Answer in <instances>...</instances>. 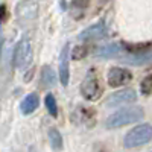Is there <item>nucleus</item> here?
<instances>
[{
    "label": "nucleus",
    "mask_w": 152,
    "mask_h": 152,
    "mask_svg": "<svg viewBox=\"0 0 152 152\" xmlns=\"http://www.w3.org/2000/svg\"><path fill=\"white\" fill-rule=\"evenodd\" d=\"M142 117H143V108H140V107L123 108V110H119L114 114H111L105 120V126L110 129H116V128H120V126H125V125L135 123L138 120H142Z\"/></svg>",
    "instance_id": "1"
},
{
    "label": "nucleus",
    "mask_w": 152,
    "mask_h": 152,
    "mask_svg": "<svg viewBox=\"0 0 152 152\" xmlns=\"http://www.w3.org/2000/svg\"><path fill=\"white\" fill-rule=\"evenodd\" d=\"M104 93V85L99 78V73L94 69H90L81 84V94L85 100H97Z\"/></svg>",
    "instance_id": "2"
},
{
    "label": "nucleus",
    "mask_w": 152,
    "mask_h": 152,
    "mask_svg": "<svg viewBox=\"0 0 152 152\" xmlns=\"http://www.w3.org/2000/svg\"><path fill=\"white\" fill-rule=\"evenodd\" d=\"M152 140V125L143 123V125H137L125 135L123 138V145L125 148H138L149 143Z\"/></svg>",
    "instance_id": "3"
},
{
    "label": "nucleus",
    "mask_w": 152,
    "mask_h": 152,
    "mask_svg": "<svg viewBox=\"0 0 152 152\" xmlns=\"http://www.w3.org/2000/svg\"><path fill=\"white\" fill-rule=\"evenodd\" d=\"M107 81H108L110 87L117 88V87L129 84L132 81V73L128 69H123V67H113L108 70Z\"/></svg>",
    "instance_id": "4"
},
{
    "label": "nucleus",
    "mask_w": 152,
    "mask_h": 152,
    "mask_svg": "<svg viewBox=\"0 0 152 152\" xmlns=\"http://www.w3.org/2000/svg\"><path fill=\"white\" fill-rule=\"evenodd\" d=\"M137 99V93L132 88H122V90L113 93L107 99V107H122V105H128Z\"/></svg>",
    "instance_id": "5"
},
{
    "label": "nucleus",
    "mask_w": 152,
    "mask_h": 152,
    "mask_svg": "<svg viewBox=\"0 0 152 152\" xmlns=\"http://www.w3.org/2000/svg\"><path fill=\"white\" fill-rule=\"evenodd\" d=\"M32 61V49L28 41H21L14 53V62L18 69H26Z\"/></svg>",
    "instance_id": "6"
},
{
    "label": "nucleus",
    "mask_w": 152,
    "mask_h": 152,
    "mask_svg": "<svg viewBox=\"0 0 152 152\" xmlns=\"http://www.w3.org/2000/svg\"><path fill=\"white\" fill-rule=\"evenodd\" d=\"M70 72H69V46L64 47L61 53V62H59V81L62 85H69Z\"/></svg>",
    "instance_id": "7"
},
{
    "label": "nucleus",
    "mask_w": 152,
    "mask_h": 152,
    "mask_svg": "<svg viewBox=\"0 0 152 152\" xmlns=\"http://www.w3.org/2000/svg\"><path fill=\"white\" fill-rule=\"evenodd\" d=\"M40 105V99H38V94L37 93H31L24 97V100L21 102L20 108H21V113L23 114H31L34 110H37V107Z\"/></svg>",
    "instance_id": "8"
},
{
    "label": "nucleus",
    "mask_w": 152,
    "mask_h": 152,
    "mask_svg": "<svg viewBox=\"0 0 152 152\" xmlns=\"http://www.w3.org/2000/svg\"><path fill=\"white\" fill-rule=\"evenodd\" d=\"M88 117H90V119H94V111H93V110H90V108L79 107V108H78V111H76V114H75V119L78 120V123L91 126V125H93V122H91V120H88Z\"/></svg>",
    "instance_id": "9"
},
{
    "label": "nucleus",
    "mask_w": 152,
    "mask_h": 152,
    "mask_svg": "<svg viewBox=\"0 0 152 152\" xmlns=\"http://www.w3.org/2000/svg\"><path fill=\"white\" fill-rule=\"evenodd\" d=\"M123 47L126 49V52L128 53H134L135 56L137 55H146L148 50L152 47L151 43H140V44H123Z\"/></svg>",
    "instance_id": "10"
},
{
    "label": "nucleus",
    "mask_w": 152,
    "mask_h": 152,
    "mask_svg": "<svg viewBox=\"0 0 152 152\" xmlns=\"http://www.w3.org/2000/svg\"><path fill=\"white\" fill-rule=\"evenodd\" d=\"M49 142H50V145H52V148L55 151L62 149V137H61L58 129H55V128L49 129Z\"/></svg>",
    "instance_id": "11"
},
{
    "label": "nucleus",
    "mask_w": 152,
    "mask_h": 152,
    "mask_svg": "<svg viewBox=\"0 0 152 152\" xmlns=\"http://www.w3.org/2000/svg\"><path fill=\"white\" fill-rule=\"evenodd\" d=\"M41 84L44 87H52L55 84V73L47 66H44L43 70H41Z\"/></svg>",
    "instance_id": "12"
},
{
    "label": "nucleus",
    "mask_w": 152,
    "mask_h": 152,
    "mask_svg": "<svg viewBox=\"0 0 152 152\" xmlns=\"http://www.w3.org/2000/svg\"><path fill=\"white\" fill-rule=\"evenodd\" d=\"M44 102H46V108H47L50 116H52V117H58V105H56L55 96L49 93L46 96V99H44Z\"/></svg>",
    "instance_id": "13"
},
{
    "label": "nucleus",
    "mask_w": 152,
    "mask_h": 152,
    "mask_svg": "<svg viewBox=\"0 0 152 152\" xmlns=\"http://www.w3.org/2000/svg\"><path fill=\"white\" fill-rule=\"evenodd\" d=\"M140 91L145 96L152 94V73L145 76V78L142 79V82H140Z\"/></svg>",
    "instance_id": "14"
},
{
    "label": "nucleus",
    "mask_w": 152,
    "mask_h": 152,
    "mask_svg": "<svg viewBox=\"0 0 152 152\" xmlns=\"http://www.w3.org/2000/svg\"><path fill=\"white\" fill-rule=\"evenodd\" d=\"M87 53H88L87 46H76L72 52V58L73 59H82V58L87 56Z\"/></svg>",
    "instance_id": "15"
},
{
    "label": "nucleus",
    "mask_w": 152,
    "mask_h": 152,
    "mask_svg": "<svg viewBox=\"0 0 152 152\" xmlns=\"http://www.w3.org/2000/svg\"><path fill=\"white\" fill-rule=\"evenodd\" d=\"M117 53H119V49H117V47H114V46H111V47H105V49H100L99 52H97L99 56H104V58H113V56H116Z\"/></svg>",
    "instance_id": "16"
},
{
    "label": "nucleus",
    "mask_w": 152,
    "mask_h": 152,
    "mask_svg": "<svg viewBox=\"0 0 152 152\" xmlns=\"http://www.w3.org/2000/svg\"><path fill=\"white\" fill-rule=\"evenodd\" d=\"M100 34H102V32H100V29L97 28V29H90V31H88V32H85V34H82V38H87V37H99Z\"/></svg>",
    "instance_id": "17"
},
{
    "label": "nucleus",
    "mask_w": 152,
    "mask_h": 152,
    "mask_svg": "<svg viewBox=\"0 0 152 152\" xmlns=\"http://www.w3.org/2000/svg\"><path fill=\"white\" fill-rule=\"evenodd\" d=\"M88 3H90V0H73V5L76 8H81V9L88 6Z\"/></svg>",
    "instance_id": "18"
},
{
    "label": "nucleus",
    "mask_w": 152,
    "mask_h": 152,
    "mask_svg": "<svg viewBox=\"0 0 152 152\" xmlns=\"http://www.w3.org/2000/svg\"><path fill=\"white\" fill-rule=\"evenodd\" d=\"M2 12H3V21H6V18H8V11H6V6H5V5H2Z\"/></svg>",
    "instance_id": "19"
}]
</instances>
